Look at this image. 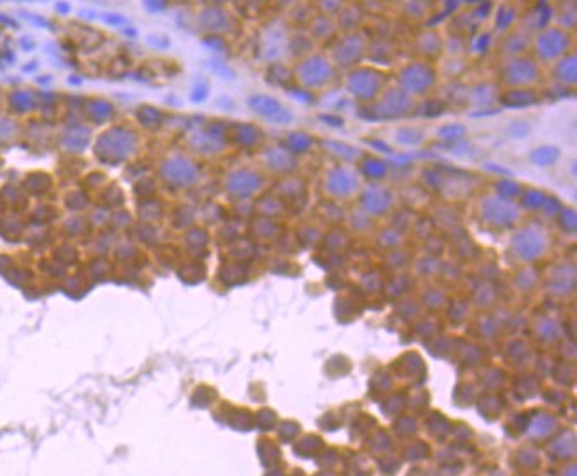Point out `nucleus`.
I'll use <instances>...</instances> for the list:
<instances>
[{
	"instance_id": "nucleus-1",
	"label": "nucleus",
	"mask_w": 577,
	"mask_h": 476,
	"mask_svg": "<svg viewBox=\"0 0 577 476\" xmlns=\"http://www.w3.org/2000/svg\"><path fill=\"white\" fill-rule=\"evenodd\" d=\"M386 77L375 68H357L350 71L346 78V89L361 102L377 100L382 93Z\"/></svg>"
},
{
	"instance_id": "nucleus-2",
	"label": "nucleus",
	"mask_w": 577,
	"mask_h": 476,
	"mask_svg": "<svg viewBox=\"0 0 577 476\" xmlns=\"http://www.w3.org/2000/svg\"><path fill=\"white\" fill-rule=\"evenodd\" d=\"M513 252L524 261L539 260L547 249V235L537 224L524 226L517 230L512 237Z\"/></svg>"
},
{
	"instance_id": "nucleus-3",
	"label": "nucleus",
	"mask_w": 577,
	"mask_h": 476,
	"mask_svg": "<svg viewBox=\"0 0 577 476\" xmlns=\"http://www.w3.org/2000/svg\"><path fill=\"white\" fill-rule=\"evenodd\" d=\"M482 219L485 224L494 228H510L519 221L521 210L513 201L503 200L499 195H488L482 201L480 206Z\"/></svg>"
},
{
	"instance_id": "nucleus-4",
	"label": "nucleus",
	"mask_w": 577,
	"mask_h": 476,
	"mask_svg": "<svg viewBox=\"0 0 577 476\" xmlns=\"http://www.w3.org/2000/svg\"><path fill=\"white\" fill-rule=\"evenodd\" d=\"M569 47L570 36L561 29H543L534 39V52L542 61H560Z\"/></svg>"
},
{
	"instance_id": "nucleus-5",
	"label": "nucleus",
	"mask_w": 577,
	"mask_h": 476,
	"mask_svg": "<svg viewBox=\"0 0 577 476\" xmlns=\"http://www.w3.org/2000/svg\"><path fill=\"white\" fill-rule=\"evenodd\" d=\"M400 84L407 95H425L434 87L435 69L427 62H410L401 69Z\"/></svg>"
},
{
	"instance_id": "nucleus-6",
	"label": "nucleus",
	"mask_w": 577,
	"mask_h": 476,
	"mask_svg": "<svg viewBox=\"0 0 577 476\" xmlns=\"http://www.w3.org/2000/svg\"><path fill=\"white\" fill-rule=\"evenodd\" d=\"M412 98L403 89H391L382 96L379 105L371 107L370 119H392L401 117L412 110Z\"/></svg>"
},
{
	"instance_id": "nucleus-7",
	"label": "nucleus",
	"mask_w": 577,
	"mask_h": 476,
	"mask_svg": "<svg viewBox=\"0 0 577 476\" xmlns=\"http://www.w3.org/2000/svg\"><path fill=\"white\" fill-rule=\"evenodd\" d=\"M359 189V174L349 165H338L325 178V191L332 198L346 200Z\"/></svg>"
},
{
	"instance_id": "nucleus-8",
	"label": "nucleus",
	"mask_w": 577,
	"mask_h": 476,
	"mask_svg": "<svg viewBox=\"0 0 577 476\" xmlns=\"http://www.w3.org/2000/svg\"><path fill=\"white\" fill-rule=\"evenodd\" d=\"M298 78L302 84L307 87H323L332 80L334 69H332L331 62L322 56L307 57L306 61H302V64L297 69Z\"/></svg>"
},
{
	"instance_id": "nucleus-9",
	"label": "nucleus",
	"mask_w": 577,
	"mask_h": 476,
	"mask_svg": "<svg viewBox=\"0 0 577 476\" xmlns=\"http://www.w3.org/2000/svg\"><path fill=\"white\" fill-rule=\"evenodd\" d=\"M540 71L537 62L526 57H513L506 62L503 69L504 82L513 87L530 86V84L537 82Z\"/></svg>"
},
{
	"instance_id": "nucleus-10",
	"label": "nucleus",
	"mask_w": 577,
	"mask_h": 476,
	"mask_svg": "<svg viewBox=\"0 0 577 476\" xmlns=\"http://www.w3.org/2000/svg\"><path fill=\"white\" fill-rule=\"evenodd\" d=\"M162 174H164L165 182L174 187L192 185V183H196V180H198L199 176L198 167H196L189 158H185V156L169 158L164 164V167H162Z\"/></svg>"
},
{
	"instance_id": "nucleus-11",
	"label": "nucleus",
	"mask_w": 577,
	"mask_h": 476,
	"mask_svg": "<svg viewBox=\"0 0 577 476\" xmlns=\"http://www.w3.org/2000/svg\"><path fill=\"white\" fill-rule=\"evenodd\" d=\"M366 52V41L359 34H349L343 39H340L336 50H334V57L340 66H355L361 62L362 56Z\"/></svg>"
},
{
	"instance_id": "nucleus-12",
	"label": "nucleus",
	"mask_w": 577,
	"mask_h": 476,
	"mask_svg": "<svg viewBox=\"0 0 577 476\" xmlns=\"http://www.w3.org/2000/svg\"><path fill=\"white\" fill-rule=\"evenodd\" d=\"M392 206V194L389 189L370 185L361 194V208L370 215H384Z\"/></svg>"
},
{
	"instance_id": "nucleus-13",
	"label": "nucleus",
	"mask_w": 577,
	"mask_h": 476,
	"mask_svg": "<svg viewBox=\"0 0 577 476\" xmlns=\"http://www.w3.org/2000/svg\"><path fill=\"white\" fill-rule=\"evenodd\" d=\"M249 107L255 110L256 114L263 117H268L274 123H290L292 119V114L290 110H286L276 98L265 95H256L249 98Z\"/></svg>"
},
{
	"instance_id": "nucleus-14",
	"label": "nucleus",
	"mask_w": 577,
	"mask_h": 476,
	"mask_svg": "<svg viewBox=\"0 0 577 476\" xmlns=\"http://www.w3.org/2000/svg\"><path fill=\"white\" fill-rule=\"evenodd\" d=\"M261 187V176L249 169H238L229 174L228 191L237 198H249Z\"/></svg>"
},
{
	"instance_id": "nucleus-15",
	"label": "nucleus",
	"mask_w": 577,
	"mask_h": 476,
	"mask_svg": "<svg viewBox=\"0 0 577 476\" xmlns=\"http://www.w3.org/2000/svg\"><path fill=\"white\" fill-rule=\"evenodd\" d=\"M102 144H104V153L107 155L105 158L116 160V158H125L132 152L134 137L132 134H126L125 130H113L104 134Z\"/></svg>"
},
{
	"instance_id": "nucleus-16",
	"label": "nucleus",
	"mask_w": 577,
	"mask_h": 476,
	"mask_svg": "<svg viewBox=\"0 0 577 476\" xmlns=\"http://www.w3.org/2000/svg\"><path fill=\"white\" fill-rule=\"evenodd\" d=\"M539 102L540 98L537 96V93L530 91V89H513V91L504 93V96L501 98V104L510 108H526L539 104Z\"/></svg>"
},
{
	"instance_id": "nucleus-17",
	"label": "nucleus",
	"mask_w": 577,
	"mask_h": 476,
	"mask_svg": "<svg viewBox=\"0 0 577 476\" xmlns=\"http://www.w3.org/2000/svg\"><path fill=\"white\" fill-rule=\"evenodd\" d=\"M554 77L563 86H572L577 80L576 56H565L554 66Z\"/></svg>"
},
{
	"instance_id": "nucleus-18",
	"label": "nucleus",
	"mask_w": 577,
	"mask_h": 476,
	"mask_svg": "<svg viewBox=\"0 0 577 476\" xmlns=\"http://www.w3.org/2000/svg\"><path fill=\"white\" fill-rule=\"evenodd\" d=\"M267 165L270 169L279 171V173H288L295 169V158L288 150L283 147H272L267 153Z\"/></svg>"
},
{
	"instance_id": "nucleus-19",
	"label": "nucleus",
	"mask_w": 577,
	"mask_h": 476,
	"mask_svg": "<svg viewBox=\"0 0 577 476\" xmlns=\"http://www.w3.org/2000/svg\"><path fill=\"white\" fill-rule=\"evenodd\" d=\"M530 160L539 167H551L560 160V150L556 146H540L530 153Z\"/></svg>"
},
{
	"instance_id": "nucleus-20",
	"label": "nucleus",
	"mask_w": 577,
	"mask_h": 476,
	"mask_svg": "<svg viewBox=\"0 0 577 476\" xmlns=\"http://www.w3.org/2000/svg\"><path fill=\"white\" fill-rule=\"evenodd\" d=\"M201 23L208 31H226L229 29V16L220 9H207L201 16Z\"/></svg>"
},
{
	"instance_id": "nucleus-21",
	"label": "nucleus",
	"mask_w": 577,
	"mask_h": 476,
	"mask_svg": "<svg viewBox=\"0 0 577 476\" xmlns=\"http://www.w3.org/2000/svg\"><path fill=\"white\" fill-rule=\"evenodd\" d=\"M388 169H389L388 162H384V160H380V158H373V156H370V158H366V160L362 162L361 173L364 174L368 180L379 182V180H382V178L388 174Z\"/></svg>"
},
{
	"instance_id": "nucleus-22",
	"label": "nucleus",
	"mask_w": 577,
	"mask_h": 476,
	"mask_svg": "<svg viewBox=\"0 0 577 476\" xmlns=\"http://www.w3.org/2000/svg\"><path fill=\"white\" fill-rule=\"evenodd\" d=\"M495 195H499L503 200H510L513 198H519L522 194V187L521 183H517L512 178H503V180H497L494 185Z\"/></svg>"
},
{
	"instance_id": "nucleus-23",
	"label": "nucleus",
	"mask_w": 577,
	"mask_h": 476,
	"mask_svg": "<svg viewBox=\"0 0 577 476\" xmlns=\"http://www.w3.org/2000/svg\"><path fill=\"white\" fill-rule=\"evenodd\" d=\"M325 147H329L334 155H338L341 160H345V162H353V160H357V158H361V152H359L357 147L350 146V144L336 143V141H327V143H325Z\"/></svg>"
},
{
	"instance_id": "nucleus-24",
	"label": "nucleus",
	"mask_w": 577,
	"mask_h": 476,
	"mask_svg": "<svg viewBox=\"0 0 577 476\" xmlns=\"http://www.w3.org/2000/svg\"><path fill=\"white\" fill-rule=\"evenodd\" d=\"M235 139H237V143H240L242 146H255V144L259 143V139H261V132H259V128H256L255 125H238Z\"/></svg>"
},
{
	"instance_id": "nucleus-25",
	"label": "nucleus",
	"mask_w": 577,
	"mask_h": 476,
	"mask_svg": "<svg viewBox=\"0 0 577 476\" xmlns=\"http://www.w3.org/2000/svg\"><path fill=\"white\" fill-rule=\"evenodd\" d=\"M437 134H439V137L443 139V141H446V143L457 144L465 137L467 128H465L464 125H460V123H448V125L440 126L439 130H437Z\"/></svg>"
},
{
	"instance_id": "nucleus-26",
	"label": "nucleus",
	"mask_w": 577,
	"mask_h": 476,
	"mask_svg": "<svg viewBox=\"0 0 577 476\" xmlns=\"http://www.w3.org/2000/svg\"><path fill=\"white\" fill-rule=\"evenodd\" d=\"M552 18V8H549L547 4H539L533 9L530 20H531V29H537V31H543L545 27L549 25Z\"/></svg>"
},
{
	"instance_id": "nucleus-27",
	"label": "nucleus",
	"mask_w": 577,
	"mask_h": 476,
	"mask_svg": "<svg viewBox=\"0 0 577 476\" xmlns=\"http://www.w3.org/2000/svg\"><path fill=\"white\" fill-rule=\"evenodd\" d=\"M545 198H547V194L543 191H537V189L526 191L524 194H522V206H524L526 210H531V212L542 210L543 203H545Z\"/></svg>"
},
{
	"instance_id": "nucleus-28",
	"label": "nucleus",
	"mask_w": 577,
	"mask_h": 476,
	"mask_svg": "<svg viewBox=\"0 0 577 476\" xmlns=\"http://www.w3.org/2000/svg\"><path fill=\"white\" fill-rule=\"evenodd\" d=\"M423 139H425L423 132L412 126H405L397 132V141L403 146H418L423 143Z\"/></svg>"
},
{
	"instance_id": "nucleus-29",
	"label": "nucleus",
	"mask_w": 577,
	"mask_h": 476,
	"mask_svg": "<svg viewBox=\"0 0 577 476\" xmlns=\"http://www.w3.org/2000/svg\"><path fill=\"white\" fill-rule=\"evenodd\" d=\"M471 98L478 107H487L494 102V87H491L488 84H482V86L474 87L473 93H471Z\"/></svg>"
},
{
	"instance_id": "nucleus-30",
	"label": "nucleus",
	"mask_w": 577,
	"mask_h": 476,
	"mask_svg": "<svg viewBox=\"0 0 577 476\" xmlns=\"http://www.w3.org/2000/svg\"><path fill=\"white\" fill-rule=\"evenodd\" d=\"M313 144V139L307 134H290L288 137V152L293 153H306Z\"/></svg>"
},
{
	"instance_id": "nucleus-31",
	"label": "nucleus",
	"mask_w": 577,
	"mask_h": 476,
	"mask_svg": "<svg viewBox=\"0 0 577 476\" xmlns=\"http://www.w3.org/2000/svg\"><path fill=\"white\" fill-rule=\"evenodd\" d=\"M504 52L506 53H522L528 48V36L524 34H510L504 39Z\"/></svg>"
},
{
	"instance_id": "nucleus-32",
	"label": "nucleus",
	"mask_w": 577,
	"mask_h": 476,
	"mask_svg": "<svg viewBox=\"0 0 577 476\" xmlns=\"http://www.w3.org/2000/svg\"><path fill=\"white\" fill-rule=\"evenodd\" d=\"M513 20H515V9L508 8V5H503V8L497 11V22H495V27H497L499 31H504V29H508V27L512 25Z\"/></svg>"
},
{
	"instance_id": "nucleus-33",
	"label": "nucleus",
	"mask_w": 577,
	"mask_h": 476,
	"mask_svg": "<svg viewBox=\"0 0 577 476\" xmlns=\"http://www.w3.org/2000/svg\"><path fill=\"white\" fill-rule=\"evenodd\" d=\"M560 226L563 228L567 233H574L577 228V217H576V210H572V208H565V210H561L560 213Z\"/></svg>"
},
{
	"instance_id": "nucleus-34",
	"label": "nucleus",
	"mask_w": 577,
	"mask_h": 476,
	"mask_svg": "<svg viewBox=\"0 0 577 476\" xmlns=\"http://www.w3.org/2000/svg\"><path fill=\"white\" fill-rule=\"evenodd\" d=\"M506 134H508V137L513 139H524L530 134V125L526 121H522V119H517V121H513L512 125L506 128Z\"/></svg>"
},
{
	"instance_id": "nucleus-35",
	"label": "nucleus",
	"mask_w": 577,
	"mask_h": 476,
	"mask_svg": "<svg viewBox=\"0 0 577 476\" xmlns=\"http://www.w3.org/2000/svg\"><path fill=\"white\" fill-rule=\"evenodd\" d=\"M334 31V25L331 23V20H325V18H318L315 22V34L318 38H325L327 34Z\"/></svg>"
},
{
	"instance_id": "nucleus-36",
	"label": "nucleus",
	"mask_w": 577,
	"mask_h": 476,
	"mask_svg": "<svg viewBox=\"0 0 577 476\" xmlns=\"http://www.w3.org/2000/svg\"><path fill=\"white\" fill-rule=\"evenodd\" d=\"M425 108H421L423 116H439V114L444 112V104L437 100H430L423 105Z\"/></svg>"
},
{
	"instance_id": "nucleus-37",
	"label": "nucleus",
	"mask_w": 577,
	"mask_h": 476,
	"mask_svg": "<svg viewBox=\"0 0 577 476\" xmlns=\"http://www.w3.org/2000/svg\"><path fill=\"white\" fill-rule=\"evenodd\" d=\"M542 212L547 213V215H558V213L561 212L560 201L556 200V198H552V195H547V198H545V203H543L542 206Z\"/></svg>"
},
{
	"instance_id": "nucleus-38",
	"label": "nucleus",
	"mask_w": 577,
	"mask_h": 476,
	"mask_svg": "<svg viewBox=\"0 0 577 476\" xmlns=\"http://www.w3.org/2000/svg\"><path fill=\"white\" fill-rule=\"evenodd\" d=\"M488 43H491V38H488V34H483L482 38H480L478 45H474V48H476V50H480V52H482V48H483V50H485V48L488 47Z\"/></svg>"
},
{
	"instance_id": "nucleus-39",
	"label": "nucleus",
	"mask_w": 577,
	"mask_h": 476,
	"mask_svg": "<svg viewBox=\"0 0 577 476\" xmlns=\"http://www.w3.org/2000/svg\"><path fill=\"white\" fill-rule=\"evenodd\" d=\"M487 169L492 171V173H499V174H513L512 171L504 169V167H499V165H492V164H487Z\"/></svg>"
}]
</instances>
